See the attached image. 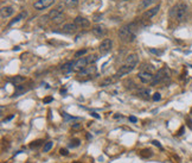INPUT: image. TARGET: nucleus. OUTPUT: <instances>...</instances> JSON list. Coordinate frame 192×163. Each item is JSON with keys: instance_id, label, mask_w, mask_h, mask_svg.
Masks as SVG:
<instances>
[{"instance_id": "nucleus-1", "label": "nucleus", "mask_w": 192, "mask_h": 163, "mask_svg": "<svg viewBox=\"0 0 192 163\" xmlns=\"http://www.w3.org/2000/svg\"><path fill=\"white\" fill-rule=\"evenodd\" d=\"M187 12H188V6H187L185 3H179V4H177V5L172 9L171 16L174 17L177 22L181 23V22H184V20L186 19Z\"/></svg>"}, {"instance_id": "nucleus-2", "label": "nucleus", "mask_w": 192, "mask_h": 163, "mask_svg": "<svg viewBox=\"0 0 192 163\" xmlns=\"http://www.w3.org/2000/svg\"><path fill=\"white\" fill-rule=\"evenodd\" d=\"M170 80H171V70L167 67H164V68L159 69L155 73L154 78H153V81H152L151 85L152 86H155L158 83H165V82H167Z\"/></svg>"}, {"instance_id": "nucleus-3", "label": "nucleus", "mask_w": 192, "mask_h": 163, "mask_svg": "<svg viewBox=\"0 0 192 163\" xmlns=\"http://www.w3.org/2000/svg\"><path fill=\"white\" fill-rule=\"evenodd\" d=\"M119 37L126 42H133L135 38V31L133 29V24H128L126 26H122L119 30Z\"/></svg>"}, {"instance_id": "nucleus-4", "label": "nucleus", "mask_w": 192, "mask_h": 163, "mask_svg": "<svg viewBox=\"0 0 192 163\" xmlns=\"http://www.w3.org/2000/svg\"><path fill=\"white\" fill-rule=\"evenodd\" d=\"M56 0H38L33 4V7L37 10V11H43L50 6H52L55 4Z\"/></svg>"}, {"instance_id": "nucleus-5", "label": "nucleus", "mask_w": 192, "mask_h": 163, "mask_svg": "<svg viewBox=\"0 0 192 163\" xmlns=\"http://www.w3.org/2000/svg\"><path fill=\"white\" fill-rule=\"evenodd\" d=\"M87 64H88L87 57H80V58H77V61L74 62V72L75 73L82 72L84 68H87Z\"/></svg>"}, {"instance_id": "nucleus-6", "label": "nucleus", "mask_w": 192, "mask_h": 163, "mask_svg": "<svg viewBox=\"0 0 192 163\" xmlns=\"http://www.w3.org/2000/svg\"><path fill=\"white\" fill-rule=\"evenodd\" d=\"M135 67L134 66H129V64H124V66H122V67H120V69L116 72V74L114 75L116 79H120V78H122V76H124V75H127V74H129L131 72H133V69H134Z\"/></svg>"}, {"instance_id": "nucleus-7", "label": "nucleus", "mask_w": 192, "mask_h": 163, "mask_svg": "<svg viewBox=\"0 0 192 163\" xmlns=\"http://www.w3.org/2000/svg\"><path fill=\"white\" fill-rule=\"evenodd\" d=\"M112 48H113V42H112V39L105 38V39L101 42L100 47H99V51H100L101 54H107V52H109V51L112 50Z\"/></svg>"}, {"instance_id": "nucleus-8", "label": "nucleus", "mask_w": 192, "mask_h": 163, "mask_svg": "<svg viewBox=\"0 0 192 163\" xmlns=\"http://www.w3.org/2000/svg\"><path fill=\"white\" fill-rule=\"evenodd\" d=\"M153 78H154V75L152 74V73H148V72H140L139 74H138V79L142 82V83H152V81H153Z\"/></svg>"}, {"instance_id": "nucleus-9", "label": "nucleus", "mask_w": 192, "mask_h": 163, "mask_svg": "<svg viewBox=\"0 0 192 163\" xmlns=\"http://www.w3.org/2000/svg\"><path fill=\"white\" fill-rule=\"evenodd\" d=\"M91 31H92L94 36L99 37V38L105 37V36H106V34H107V30H106V27H105V26H102V25H95V26L91 29Z\"/></svg>"}, {"instance_id": "nucleus-10", "label": "nucleus", "mask_w": 192, "mask_h": 163, "mask_svg": "<svg viewBox=\"0 0 192 163\" xmlns=\"http://www.w3.org/2000/svg\"><path fill=\"white\" fill-rule=\"evenodd\" d=\"M159 10H160V6H159V5H156V6H154V7H151V9L146 10V11L144 12V14H142V18H144V19H151V18H153V17L159 12Z\"/></svg>"}, {"instance_id": "nucleus-11", "label": "nucleus", "mask_w": 192, "mask_h": 163, "mask_svg": "<svg viewBox=\"0 0 192 163\" xmlns=\"http://www.w3.org/2000/svg\"><path fill=\"white\" fill-rule=\"evenodd\" d=\"M74 23H75L80 29H84V27H88V26L90 25L89 20H88L87 18H84V17H81V16L76 17V18L74 19Z\"/></svg>"}, {"instance_id": "nucleus-12", "label": "nucleus", "mask_w": 192, "mask_h": 163, "mask_svg": "<svg viewBox=\"0 0 192 163\" xmlns=\"http://www.w3.org/2000/svg\"><path fill=\"white\" fill-rule=\"evenodd\" d=\"M14 13V9L12 6H3L1 10H0V14H1L3 19H6L9 17H11Z\"/></svg>"}, {"instance_id": "nucleus-13", "label": "nucleus", "mask_w": 192, "mask_h": 163, "mask_svg": "<svg viewBox=\"0 0 192 163\" xmlns=\"http://www.w3.org/2000/svg\"><path fill=\"white\" fill-rule=\"evenodd\" d=\"M77 29H78V26H77L75 23H68V24H65V25H63V32H65V34H69V35L75 34V32L77 31Z\"/></svg>"}, {"instance_id": "nucleus-14", "label": "nucleus", "mask_w": 192, "mask_h": 163, "mask_svg": "<svg viewBox=\"0 0 192 163\" xmlns=\"http://www.w3.org/2000/svg\"><path fill=\"white\" fill-rule=\"evenodd\" d=\"M139 62V57L137 54H129L126 57V64H129V66H137Z\"/></svg>"}, {"instance_id": "nucleus-15", "label": "nucleus", "mask_w": 192, "mask_h": 163, "mask_svg": "<svg viewBox=\"0 0 192 163\" xmlns=\"http://www.w3.org/2000/svg\"><path fill=\"white\" fill-rule=\"evenodd\" d=\"M60 70L63 72V74H69L71 72H74V62L69 61V62H65L60 67Z\"/></svg>"}, {"instance_id": "nucleus-16", "label": "nucleus", "mask_w": 192, "mask_h": 163, "mask_svg": "<svg viewBox=\"0 0 192 163\" xmlns=\"http://www.w3.org/2000/svg\"><path fill=\"white\" fill-rule=\"evenodd\" d=\"M28 89H30V87H27V86H24V85H17V86H16V90H14V96H19V95L26 93Z\"/></svg>"}, {"instance_id": "nucleus-17", "label": "nucleus", "mask_w": 192, "mask_h": 163, "mask_svg": "<svg viewBox=\"0 0 192 163\" xmlns=\"http://www.w3.org/2000/svg\"><path fill=\"white\" fill-rule=\"evenodd\" d=\"M154 3H156V0H142L139 5V7H138V10H148V7L151 5H153Z\"/></svg>"}, {"instance_id": "nucleus-18", "label": "nucleus", "mask_w": 192, "mask_h": 163, "mask_svg": "<svg viewBox=\"0 0 192 163\" xmlns=\"http://www.w3.org/2000/svg\"><path fill=\"white\" fill-rule=\"evenodd\" d=\"M95 73H96V67H87L82 72H80V76H88V75H92Z\"/></svg>"}, {"instance_id": "nucleus-19", "label": "nucleus", "mask_w": 192, "mask_h": 163, "mask_svg": "<svg viewBox=\"0 0 192 163\" xmlns=\"http://www.w3.org/2000/svg\"><path fill=\"white\" fill-rule=\"evenodd\" d=\"M25 80H26V79H25L24 76H20V75H17V76H13V78H10V79H9V81L12 82V83H14L16 86H17V85H21Z\"/></svg>"}, {"instance_id": "nucleus-20", "label": "nucleus", "mask_w": 192, "mask_h": 163, "mask_svg": "<svg viewBox=\"0 0 192 163\" xmlns=\"http://www.w3.org/2000/svg\"><path fill=\"white\" fill-rule=\"evenodd\" d=\"M137 95L140 96V98H144V99H148V98H149V89H147V88H140L137 92Z\"/></svg>"}, {"instance_id": "nucleus-21", "label": "nucleus", "mask_w": 192, "mask_h": 163, "mask_svg": "<svg viewBox=\"0 0 192 163\" xmlns=\"http://www.w3.org/2000/svg\"><path fill=\"white\" fill-rule=\"evenodd\" d=\"M26 16H27V13L26 12H21V13H19L14 19H12L10 23H9V26H12V25H14L16 23H18L19 20H21V19H24V18H26Z\"/></svg>"}, {"instance_id": "nucleus-22", "label": "nucleus", "mask_w": 192, "mask_h": 163, "mask_svg": "<svg viewBox=\"0 0 192 163\" xmlns=\"http://www.w3.org/2000/svg\"><path fill=\"white\" fill-rule=\"evenodd\" d=\"M116 80H117V79H116L115 76H112V78H107V79H105L103 81H101L100 86H101V87H107V86H110V85H112V83H114Z\"/></svg>"}, {"instance_id": "nucleus-23", "label": "nucleus", "mask_w": 192, "mask_h": 163, "mask_svg": "<svg viewBox=\"0 0 192 163\" xmlns=\"http://www.w3.org/2000/svg\"><path fill=\"white\" fill-rule=\"evenodd\" d=\"M63 4H64V6H67L69 9H74L78 5V0H64Z\"/></svg>"}, {"instance_id": "nucleus-24", "label": "nucleus", "mask_w": 192, "mask_h": 163, "mask_svg": "<svg viewBox=\"0 0 192 163\" xmlns=\"http://www.w3.org/2000/svg\"><path fill=\"white\" fill-rule=\"evenodd\" d=\"M153 155H154V152H153L151 149H142V150L140 151V156L144 157V158H149V157H152Z\"/></svg>"}, {"instance_id": "nucleus-25", "label": "nucleus", "mask_w": 192, "mask_h": 163, "mask_svg": "<svg viewBox=\"0 0 192 163\" xmlns=\"http://www.w3.org/2000/svg\"><path fill=\"white\" fill-rule=\"evenodd\" d=\"M51 22H52L55 25H59V24H62V23L64 22V14H63V13L58 14L57 17H55L53 19H51Z\"/></svg>"}, {"instance_id": "nucleus-26", "label": "nucleus", "mask_w": 192, "mask_h": 163, "mask_svg": "<svg viewBox=\"0 0 192 163\" xmlns=\"http://www.w3.org/2000/svg\"><path fill=\"white\" fill-rule=\"evenodd\" d=\"M53 146V142H46L44 143V146H43V152H49Z\"/></svg>"}, {"instance_id": "nucleus-27", "label": "nucleus", "mask_w": 192, "mask_h": 163, "mask_svg": "<svg viewBox=\"0 0 192 163\" xmlns=\"http://www.w3.org/2000/svg\"><path fill=\"white\" fill-rule=\"evenodd\" d=\"M60 13H62V12H60L58 9H53V10H51V11H50V13H49L48 16L50 17V19H53L55 17H57V16H58V14H60Z\"/></svg>"}, {"instance_id": "nucleus-28", "label": "nucleus", "mask_w": 192, "mask_h": 163, "mask_svg": "<svg viewBox=\"0 0 192 163\" xmlns=\"http://www.w3.org/2000/svg\"><path fill=\"white\" fill-rule=\"evenodd\" d=\"M42 144H43V141H42V139H37V141L32 142V143L30 144V148H31V149H37V148L41 146Z\"/></svg>"}, {"instance_id": "nucleus-29", "label": "nucleus", "mask_w": 192, "mask_h": 163, "mask_svg": "<svg viewBox=\"0 0 192 163\" xmlns=\"http://www.w3.org/2000/svg\"><path fill=\"white\" fill-rule=\"evenodd\" d=\"M99 60V57L96 56V55H90L87 57V61H88V64H94L96 61Z\"/></svg>"}, {"instance_id": "nucleus-30", "label": "nucleus", "mask_w": 192, "mask_h": 163, "mask_svg": "<svg viewBox=\"0 0 192 163\" xmlns=\"http://www.w3.org/2000/svg\"><path fill=\"white\" fill-rule=\"evenodd\" d=\"M144 72H148V73H152L154 70V67L152 66V64H144Z\"/></svg>"}, {"instance_id": "nucleus-31", "label": "nucleus", "mask_w": 192, "mask_h": 163, "mask_svg": "<svg viewBox=\"0 0 192 163\" xmlns=\"http://www.w3.org/2000/svg\"><path fill=\"white\" fill-rule=\"evenodd\" d=\"M85 54H87V49H81V50H78V51L75 52V57L80 58V57H82V56L85 55Z\"/></svg>"}, {"instance_id": "nucleus-32", "label": "nucleus", "mask_w": 192, "mask_h": 163, "mask_svg": "<svg viewBox=\"0 0 192 163\" xmlns=\"http://www.w3.org/2000/svg\"><path fill=\"white\" fill-rule=\"evenodd\" d=\"M81 144V141L78 139V138H74L73 141H71V143H70V146H73V148H76V146H78Z\"/></svg>"}, {"instance_id": "nucleus-33", "label": "nucleus", "mask_w": 192, "mask_h": 163, "mask_svg": "<svg viewBox=\"0 0 192 163\" xmlns=\"http://www.w3.org/2000/svg\"><path fill=\"white\" fill-rule=\"evenodd\" d=\"M160 99H161V94H160V93H154L153 94V96H152L153 101H159Z\"/></svg>"}, {"instance_id": "nucleus-34", "label": "nucleus", "mask_w": 192, "mask_h": 163, "mask_svg": "<svg viewBox=\"0 0 192 163\" xmlns=\"http://www.w3.org/2000/svg\"><path fill=\"white\" fill-rule=\"evenodd\" d=\"M71 129L74 130V131H78V130H81V129H82V124H80V123L73 124V125H71Z\"/></svg>"}, {"instance_id": "nucleus-35", "label": "nucleus", "mask_w": 192, "mask_h": 163, "mask_svg": "<svg viewBox=\"0 0 192 163\" xmlns=\"http://www.w3.org/2000/svg\"><path fill=\"white\" fill-rule=\"evenodd\" d=\"M50 17L49 16H43L42 18H41V20H39V25H43V23L44 24H46V22H48V19H49Z\"/></svg>"}, {"instance_id": "nucleus-36", "label": "nucleus", "mask_w": 192, "mask_h": 163, "mask_svg": "<svg viewBox=\"0 0 192 163\" xmlns=\"http://www.w3.org/2000/svg\"><path fill=\"white\" fill-rule=\"evenodd\" d=\"M59 154H60L62 156H68V155H69V151H68V149H60V150H59Z\"/></svg>"}, {"instance_id": "nucleus-37", "label": "nucleus", "mask_w": 192, "mask_h": 163, "mask_svg": "<svg viewBox=\"0 0 192 163\" xmlns=\"http://www.w3.org/2000/svg\"><path fill=\"white\" fill-rule=\"evenodd\" d=\"M53 100V98L52 96H48V98H45V99L43 100L44 101V104H49V103H51Z\"/></svg>"}, {"instance_id": "nucleus-38", "label": "nucleus", "mask_w": 192, "mask_h": 163, "mask_svg": "<svg viewBox=\"0 0 192 163\" xmlns=\"http://www.w3.org/2000/svg\"><path fill=\"white\" fill-rule=\"evenodd\" d=\"M152 143H153V145H155V146H158V148L161 149V144H160V142H158V141H153Z\"/></svg>"}, {"instance_id": "nucleus-39", "label": "nucleus", "mask_w": 192, "mask_h": 163, "mask_svg": "<svg viewBox=\"0 0 192 163\" xmlns=\"http://www.w3.org/2000/svg\"><path fill=\"white\" fill-rule=\"evenodd\" d=\"M183 134H184V126H181V127H180V130H179V131H178L177 136H181Z\"/></svg>"}, {"instance_id": "nucleus-40", "label": "nucleus", "mask_w": 192, "mask_h": 163, "mask_svg": "<svg viewBox=\"0 0 192 163\" xmlns=\"http://www.w3.org/2000/svg\"><path fill=\"white\" fill-rule=\"evenodd\" d=\"M151 52L156 54V55H159V54H160V51H158V50H155V49H151Z\"/></svg>"}, {"instance_id": "nucleus-41", "label": "nucleus", "mask_w": 192, "mask_h": 163, "mask_svg": "<svg viewBox=\"0 0 192 163\" xmlns=\"http://www.w3.org/2000/svg\"><path fill=\"white\" fill-rule=\"evenodd\" d=\"M129 120H131L132 123H137V118H135V117H129Z\"/></svg>"}, {"instance_id": "nucleus-42", "label": "nucleus", "mask_w": 192, "mask_h": 163, "mask_svg": "<svg viewBox=\"0 0 192 163\" xmlns=\"http://www.w3.org/2000/svg\"><path fill=\"white\" fill-rule=\"evenodd\" d=\"M91 116H92V117H95V118H100V116H99L97 113H95V112H92V113H91Z\"/></svg>"}, {"instance_id": "nucleus-43", "label": "nucleus", "mask_w": 192, "mask_h": 163, "mask_svg": "<svg viewBox=\"0 0 192 163\" xmlns=\"http://www.w3.org/2000/svg\"><path fill=\"white\" fill-rule=\"evenodd\" d=\"M187 123H188V126H190V129L192 130V121H191V120H190L188 118H187Z\"/></svg>"}, {"instance_id": "nucleus-44", "label": "nucleus", "mask_w": 192, "mask_h": 163, "mask_svg": "<svg viewBox=\"0 0 192 163\" xmlns=\"http://www.w3.org/2000/svg\"><path fill=\"white\" fill-rule=\"evenodd\" d=\"M99 18H101V16H95V19H94V20H95V22H97V20H100Z\"/></svg>"}, {"instance_id": "nucleus-45", "label": "nucleus", "mask_w": 192, "mask_h": 163, "mask_svg": "<svg viewBox=\"0 0 192 163\" xmlns=\"http://www.w3.org/2000/svg\"><path fill=\"white\" fill-rule=\"evenodd\" d=\"M120 117H121V114H119V113H116V114L114 116V118H115V119H117V118H120Z\"/></svg>"}, {"instance_id": "nucleus-46", "label": "nucleus", "mask_w": 192, "mask_h": 163, "mask_svg": "<svg viewBox=\"0 0 192 163\" xmlns=\"http://www.w3.org/2000/svg\"><path fill=\"white\" fill-rule=\"evenodd\" d=\"M191 114H192V108H191Z\"/></svg>"}, {"instance_id": "nucleus-47", "label": "nucleus", "mask_w": 192, "mask_h": 163, "mask_svg": "<svg viewBox=\"0 0 192 163\" xmlns=\"http://www.w3.org/2000/svg\"><path fill=\"white\" fill-rule=\"evenodd\" d=\"M18 1H23V0H18Z\"/></svg>"}]
</instances>
